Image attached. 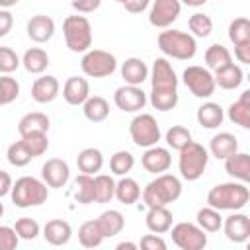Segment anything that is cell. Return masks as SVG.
Instances as JSON below:
<instances>
[{"label":"cell","instance_id":"6da1fadb","mask_svg":"<svg viewBox=\"0 0 250 250\" xmlns=\"http://www.w3.org/2000/svg\"><path fill=\"white\" fill-rule=\"evenodd\" d=\"M182 195V180L174 174H156L154 180H150L143 189L141 197L146 207H160L170 205Z\"/></svg>","mask_w":250,"mask_h":250},{"label":"cell","instance_id":"7a4b0ae2","mask_svg":"<svg viewBox=\"0 0 250 250\" xmlns=\"http://www.w3.org/2000/svg\"><path fill=\"white\" fill-rule=\"evenodd\" d=\"M250 201V189L242 182H223L209 189L207 205L219 211H240Z\"/></svg>","mask_w":250,"mask_h":250},{"label":"cell","instance_id":"3957f363","mask_svg":"<svg viewBox=\"0 0 250 250\" xmlns=\"http://www.w3.org/2000/svg\"><path fill=\"white\" fill-rule=\"evenodd\" d=\"M158 49L164 53V57L176 59V61H189L197 53V41L191 33L180 31V29H170L166 27L164 31L158 33Z\"/></svg>","mask_w":250,"mask_h":250},{"label":"cell","instance_id":"277c9868","mask_svg":"<svg viewBox=\"0 0 250 250\" xmlns=\"http://www.w3.org/2000/svg\"><path fill=\"white\" fill-rule=\"evenodd\" d=\"M10 197L12 203L20 209H27V207H37L43 205L49 197V186L33 176H21L12 184L10 189Z\"/></svg>","mask_w":250,"mask_h":250},{"label":"cell","instance_id":"5b68a950","mask_svg":"<svg viewBox=\"0 0 250 250\" xmlns=\"http://www.w3.org/2000/svg\"><path fill=\"white\" fill-rule=\"evenodd\" d=\"M180 156H178V170H180V176L188 182H195L203 176L205 168H207V162H209V152L203 145L195 143V141H189L182 150H178Z\"/></svg>","mask_w":250,"mask_h":250},{"label":"cell","instance_id":"8992f818","mask_svg":"<svg viewBox=\"0 0 250 250\" xmlns=\"http://www.w3.org/2000/svg\"><path fill=\"white\" fill-rule=\"evenodd\" d=\"M62 35L72 53H86L92 47V25L86 16H66L62 21Z\"/></svg>","mask_w":250,"mask_h":250},{"label":"cell","instance_id":"52a82bcc","mask_svg":"<svg viewBox=\"0 0 250 250\" xmlns=\"http://www.w3.org/2000/svg\"><path fill=\"white\" fill-rule=\"evenodd\" d=\"M80 68L90 78H105L117 70V59L113 53L104 49H88L82 53Z\"/></svg>","mask_w":250,"mask_h":250},{"label":"cell","instance_id":"ba28073f","mask_svg":"<svg viewBox=\"0 0 250 250\" xmlns=\"http://www.w3.org/2000/svg\"><path fill=\"white\" fill-rule=\"evenodd\" d=\"M129 135H131V141L143 148L158 145V141L162 137L160 125H158L156 117L150 113H137L129 123Z\"/></svg>","mask_w":250,"mask_h":250},{"label":"cell","instance_id":"9c48e42d","mask_svg":"<svg viewBox=\"0 0 250 250\" xmlns=\"http://www.w3.org/2000/svg\"><path fill=\"white\" fill-rule=\"evenodd\" d=\"M168 232L180 250H203L207 246V234L197 223L182 221L172 225Z\"/></svg>","mask_w":250,"mask_h":250},{"label":"cell","instance_id":"30bf717a","mask_svg":"<svg viewBox=\"0 0 250 250\" xmlns=\"http://www.w3.org/2000/svg\"><path fill=\"white\" fill-rule=\"evenodd\" d=\"M182 80L186 84V88L199 100H207L215 94V78L213 72L207 66H199V64H189L184 74Z\"/></svg>","mask_w":250,"mask_h":250},{"label":"cell","instance_id":"8fae6325","mask_svg":"<svg viewBox=\"0 0 250 250\" xmlns=\"http://www.w3.org/2000/svg\"><path fill=\"white\" fill-rule=\"evenodd\" d=\"M148 76H150V90H154V92L178 90V74L166 57L154 59V62L148 70Z\"/></svg>","mask_w":250,"mask_h":250},{"label":"cell","instance_id":"7c38bea8","mask_svg":"<svg viewBox=\"0 0 250 250\" xmlns=\"http://www.w3.org/2000/svg\"><path fill=\"white\" fill-rule=\"evenodd\" d=\"M182 12L180 0H152L148 10V23L158 29L170 27Z\"/></svg>","mask_w":250,"mask_h":250},{"label":"cell","instance_id":"4fadbf2b","mask_svg":"<svg viewBox=\"0 0 250 250\" xmlns=\"http://www.w3.org/2000/svg\"><path fill=\"white\" fill-rule=\"evenodd\" d=\"M113 102L121 111L127 113H139L141 109H145L146 105V94L141 86H131V84H123L115 90L113 94Z\"/></svg>","mask_w":250,"mask_h":250},{"label":"cell","instance_id":"5bb4252c","mask_svg":"<svg viewBox=\"0 0 250 250\" xmlns=\"http://www.w3.org/2000/svg\"><path fill=\"white\" fill-rule=\"evenodd\" d=\"M223 232L225 236L234 242V244H242L250 238V217L246 213L240 211H232L229 217H223Z\"/></svg>","mask_w":250,"mask_h":250},{"label":"cell","instance_id":"9a60e30c","mask_svg":"<svg viewBox=\"0 0 250 250\" xmlns=\"http://www.w3.org/2000/svg\"><path fill=\"white\" fill-rule=\"evenodd\" d=\"M41 180L49 186V188H64L70 180V168L68 162L62 158H49L43 166H41Z\"/></svg>","mask_w":250,"mask_h":250},{"label":"cell","instance_id":"2e32d148","mask_svg":"<svg viewBox=\"0 0 250 250\" xmlns=\"http://www.w3.org/2000/svg\"><path fill=\"white\" fill-rule=\"evenodd\" d=\"M141 164H143V168L146 172H150V174L156 176V174H162V172H166L170 168L172 154H170L168 148L158 146V145H152V146L145 148V152L141 156Z\"/></svg>","mask_w":250,"mask_h":250},{"label":"cell","instance_id":"e0dca14e","mask_svg":"<svg viewBox=\"0 0 250 250\" xmlns=\"http://www.w3.org/2000/svg\"><path fill=\"white\" fill-rule=\"evenodd\" d=\"M59 92H61V84L57 76L51 74H41L31 84V98L37 104H51L53 100H57Z\"/></svg>","mask_w":250,"mask_h":250},{"label":"cell","instance_id":"ac0fdd59","mask_svg":"<svg viewBox=\"0 0 250 250\" xmlns=\"http://www.w3.org/2000/svg\"><path fill=\"white\" fill-rule=\"evenodd\" d=\"M25 31H27V37L31 41H35V43H47L55 35V20L51 16H45V14L31 16L27 20Z\"/></svg>","mask_w":250,"mask_h":250},{"label":"cell","instance_id":"d6986e66","mask_svg":"<svg viewBox=\"0 0 250 250\" xmlns=\"http://www.w3.org/2000/svg\"><path fill=\"white\" fill-rule=\"evenodd\" d=\"M90 96V84L82 76H70L66 78L62 86V98L68 105H82Z\"/></svg>","mask_w":250,"mask_h":250},{"label":"cell","instance_id":"ffe728a7","mask_svg":"<svg viewBox=\"0 0 250 250\" xmlns=\"http://www.w3.org/2000/svg\"><path fill=\"white\" fill-rule=\"evenodd\" d=\"M43 238L51 246H64L72 238V227L64 219H51L43 227Z\"/></svg>","mask_w":250,"mask_h":250},{"label":"cell","instance_id":"44dd1931","mask_svg":"<svg viewBox=\"0 0 250 250\" xmlns=\"http://www.w3.org/2000/svg\"><path fill=\"white\" fill-rule=\"evenodd\" d=\"M145 223H146V229L154 234H164L170 230L172 223H174V217H172V211L168 209V205H160V207H148L146 211V217H145Z\"/></svg>","mask_w":250,"mask_h":250},{"label":"cell","instance_id":"7402d4cb","mask_svg":"<svg viewBox=\"0 0 250 250\" xmlns=\"http://www.w3.org/2000/svg\"><path fill=\"white\" fill-rule=\"evenodd\" d=\"M236 150H238V139L232 133H227V131L217 133L209 141V148H207V152L211 156H215L217 160H225L230 154H234Z\"/></svg>","mask_w":250,"mask_h":250},{"label":"cell","instance_id":"603a6c76","mask_svg":"<svg viewBox=\"0 0 250 250\" xmlns=\"http://www.w3.org/2000/svg\"><path fill=\"white\" fill-rule=\"evenodd\" d=\"M225 172L236 182L248 184L250 182V154L236 150L234 154L225 158Z\"/></svg>","mask_w":250,"mask_h":250},{"label":"cell","instance_id":"cb8c5ba5","mask_svg":"<svg viewBox=\"0 0 250 250\" xmlns=\"http://www.w3.org/2000/svg\"><path fill=\"white\" fill-rule=\"evenodd\" d=\"M121 78L125 80V84L141 86L148 78V66H146V62L143 59H139V57H129L121 64Z\"/></svg>","mask_w":250,"mask_h":250},{"label":"cell","instance_id":"d4e9b609","mask_svg":"<svg viewBox=\"0 0 250 250\" xmlns=\"http://www.w3.org/2000/svg\"><path fill=\"white\" fill-rule=\"evenodd\" d=\"M195 119L201 127L205 129H217L219 125H223L225 121V109L217 104V102H203L197 107Z\"/></svg>","mask_w":250,"mask_h":250},{"label":"cell","instance_id":"484cf974","mask_svg":"<svg viewBox=\"0 0 250 250\" xmlns=\"http://www.w3.org/2000/svg\"><path fill=\"white\" fill-rule=\"evenodd\" d=\"M227 117L234 125H240L242 129H250V90H244L240 98L229 105Z\"/></svg>","mask_w":250,"mask_h":250},{"label":"cell","instance_id":"4316f807","mask_svg":"<svg viewBox=\"0 0 250 250\" xmlns=\"http://www.w3.org/2000/svg\"><path fill=\"white\" fill-rule=\"evenodd\" d=\"M49 127H51V121H49L47 113H43V111H29L18 121L20 137L29 135V133H49Z\"/></svg>","mask_w":250,"mask_h":250},{"label":"cell","instance_id":"83f0119b","mask_svg":"<svg viewBox=\"0 0 250 250\" xmlns=\"http://www.w3.org/2000/svg\"><path fill=\"white\" fill-rule=\"evenodd\" d=\"M213 78H215V86H219L223 90H236L244 80V72H242V68L238 64L230 62V64L215 70Z\"/></svg>","mask_w":250,"mask_h":250},{"label":"cell","instance_id":"f1b7e54d","mask_svg":"<svg viewBox=\"0 0 250 250\" xmlns=\"http://www.w3.org/2000/svg\"><path fill=\"white\" fill-rule=\"evenodd\" d=\"M76 166H78V170L82 174H90V176L98 174L102 170V166H104V154H102V150L100 148H94V146L82 148L78 152V156H76Z\"/></svg>","mask_w":250,"mask_h":250},{"label":"cell","instance_id":"f546056e","mask_svg":"<svg viewBox=\"0 0 250 250\" xmlns=\"http://www.w3.org/2000/svg\"><path fill=\"white\" fill-rule=\"evenodd\" d=\"M113 197L123 205H133L141 199V186L137 184V180H133L129 176H119V182H115Z\"/></svg>","mask_w":250,"mask_h":250},{"label":"cell","instance_id":"4dcf8cb0","mask_svg":"<svg viewBox=\"0 0 250 250\" xmlns=\"http://www.w3.org/2000/svg\"><path fill=\"white\" fill-rule=\"evenodd\" d=\"M49 64H51V62H49V55H47V51L41 49V47H31V49H27V51L23 53V57H21V66H23L29 74H43Z\"/></svg>","mask_w":250,"mask_h":250},{"label":"cell","instance_id":"1f68e13d","mask_svg":"<svg viewBox=\"0 0 250 250\" xmlns=\"http://www.w3.org/2000/svg\"><path fill=\"white\" fill-rule=\"evenodd\" d=\"M82 113L92 123H102L109 115V104L102 96H88V100L82 104Z\"/></svg>","mask_w":250,"mask_h":250},{"label":"cell","instance_id":"d6a6232c","mask_svg":"<svg viewBox=\"0 0 250 250\" xmlns=\"http://www.w3.org/2000/svg\"><path fill=\"white\" fill-rule=\"evenodd\" d=\"M96 221H98V225L104 232V238H111V236L119 234L125 227V217L117 209H107V211L100 213V217Z\"/></svg>","mask_w":250,"mask_h":250},{"label":"cell","instance_id":"836d02e7","mask_svg":"<svg viewBox=\"0 0 250 250\" xmlns=\"http://www.w3.org/2000/svg\"><path fill=\"white\" fill-rule=\"evenodd\" d=\"M72 197H74V201L80 203V205L94 203V176L80 172V174L74 178Z\"/></svg>","mask_w":250,"mask_h":250},{"label":"cell","instance_id":"e575fe53","mask_svg":"<svg viewBox=\"0 0 250 250\" xmlns=\"http://www.w3.org/2000/svg\"><path fill=\"white\" fill-rule=\"evenodd\" d=\"M230 62H232V57H230V51L225 45L213 43V45L207 47V51H205V64H207V68L211 72H215V70H219V68H223V66H227Z\"/></svg>","mask_w":250,"mask_h":250},{"label":"cell","instance_id":"d590c367","mask_svg":"<svg viewBox=\"0 0 250 250\" xmlns=\"http://www.w3.org/2000/svg\"><path fill=\"white\" fill-rule=\"evenodd\" d=\"M104 232L98 225V221H86L80 225L78 229V242L84 246V248H98L102 242H104Z\"/></svg>","mask_w":250,"mask_h":250},{"label":"cell","instance_id":"8d00e7d4","mask_svg":"<svg viewBox=\"0 0 250 250\" xmlns=\"http://www.w3.org/2000/svg\"><path fill=\"white\" fill-rule=\"evenodd\" d=\"M115 195V180L109 174H94V201L107 203Z\"/></svg>","mask_w":250,"mask_h":250},{"label":"cell","instance_id":"74e56055","mask_svg":"<svg viewBox=\"0 0 250 250\" xmlns=\"http://www.w3.org/2000/svg\"><path fill=\"white\" fill-rule=\"evenodd\" d=\"M195 221L197 225L205 230V232H219L221 227H223V215L219 209L211 207V205H205L197 211L195 215Z\"/></svg>","mask_w":250,"mask_h":250},{"label":"cell","instance_id":"f35d334b","mask_svg":"<svg viewBox=\"0 0 250 250\" xmlns=\"http://www.w3.org/2000/svg\"><path fill=\"white\" fill-rule=\"evenodd\" d=\"M6 158H8V162H10L12 166L23 168V166H27V164L33 160V154L29 152V148L25 146V143L20 139V141H16V143H12V145L8 146Z\"/></svg>","mask_w":250,"mask_h":250},{"label":"cell","instance_id":"ab89813d","mask_svg":"<svg viewBox=\"0 0 250 250\" xmlns=\"http://www.w3.org/2000/svg\"><path fill=\"white\" fill-rule=\"evenodd\" d=\"M164 141H166V145L172 148V150H182L189 141H193L191 139V131L188 129V127H184V125H172L166 133H164Z\"/></svg>","mask_w":250,"mask_h":250},{"label":"cell","instance_id":"60d3db41","mask_svg":"<svg viewBox=\"0 0 250 250\" xmlns=\"http://www.w3.org/2000/svg\"><path fill=\"white\" fill-rule=\"evenodd\" d=\"M135 166V156L129 150H117L109 158V170L115 176H127Z\"/></svg>","mask_w":250,"mask_h":250},{"label":"cell","instance_id":"b9f144b4","mask_svg":"<svg viewBox=\"0 0 250 250\" xmlns=\"http://www.w3.org/2000/svg\"><path fill=\"white\" fill-rule=\"evenodd\" d=\"M188 27H189L193 37H209L213 31V20L203 12H195L189 16Z\"/></svg>","mask_w":250,"mask_h":250},{"label":"cell","instance_id":"7bdbcfd3","mask_svg":"<svg viewBox=\"0 0 250 250\" xmlns=\"http://www.w3.org/2000/svg\"><path fill=\"white\" fill-rule=\"evenodd\" d=\"M229 39L232 45L250 41V20L248 18H234L229 23Z\"/></svg>","mask_w":250,"mask_h":250},{"label":"cell","instance_id":"ee69618b","mask_svg":"<svg viewBox=\"0 0 250 250\" xmlns=\"http://www.w3.org/2000/svg\"><path fill=\"white\" fill-rule=\"evenodd\" d=\"M20 96V82L10 74H0V107L16 102Z\"/></svg>","mask_w":250,"mask_h":250},{"label":"cell","instance_id":"f6af8a7d","mask_svg":"<svg viewBox=\"0 0 250 250\" xmlns=\"http://www.w3.org/2000/svg\"><path fill=\"white\" fill-rule=\"evenodd\" d=\"M14 230L20 236V240H35L39 236V232H41V227L31 217H20L14 223Z\"/></svg>","mask_w":250,"mask_h":250},{"label":"cell","instance_id":"bcb514c9","mask_svg":"<svg viewBox=\"0 0 250 250\" xmlns=\"http://www.w3.org/2000/svg\"><path fill=\"white\" fill-rule=\"evenodd\" d=\"M150 105L158 111H170L178 105V90L174 92H154L150 90Z\"/></svg>","mask_w":250,"mask_h":250},{"label":"cell","instance_id":"7dc6e473","mask_svg":"<svg viewBox=\"0 0 250 250\" xmlns=\"http://www.w3.org/2000/svg\"><path fill=\"white\" fill-rule=\"evenodd\" d=\"M21 141L25 143V146L29 148V152L33 154V158L43 156L47 152V148H49L47 133H29V135H23Z\"/></svg>","mask_w":250,"mask_h":250},{"label":"cell","instance_id":"c3c4849f","mask_svg":"<svg viewBox=\"0 0 250 250\" xmlns=\"http://www.w3.org/2000/svg\"><path fill=\"white\" fill-rule=\"evenodd\" d=\"M21 64V59L12 47H0V74H12Z\"/></svg>","mask_w":250,"mask_h":250},{"label":"cell","instance_id":"681fc988","mask_svg":"<svg viewBox=\"0 0 250 250\" xmlns=\"http://www.w3.org/2000/svg\"><path fill=\"white\" fill-rule=\"evenodd\" d=\"M20 244V236L16 234L14 227L0 225V250H16Z\"/></svg>","mask_w":250,"mask_h":250},{"label":"cell","instance_id":"f907efd6","mask_svg":"<svg viewBox=\"0 0 250 250\" xmlns=\"http://www.w3.org/2000/svg\"><path fill=\"white\" fill-rule=\"evenodd\" d=\"M166 240L160 236V234H145L143 238H141V242H139V248H143V250H166Z\"/></svg>","mask_w":250,"mask_h":250},{"label":"cell","instance_id":"816d5d0a","mask_svg":"<svg viewBox=\"0 0 250 250\" xmlns=\"http://www.w3.org/2000/svg\"><path fill=\"white\" fill-rule=\"evenodd\" d=\"M70 6L78 14H92L102 6V0H70Z\"/></svg>","mask_w":250,"mask_h":250},{"label":"cell","instance_id":"f5cc1de1","mask_svg":"<svg viewBox=\"0 0 250 250\" xmlns=\"http://www.w3.org/2000/svg\"><path fill=\"white\" fill-rule=\"evenodd\" d=\"M12 25H14L12 12L6 10V8H0V37H6L12 31Z\"/></svg>","mask_w":250,"mask_h":250},{"label":"cell","instance_id":"db71d44e","mask_svg":"<svg viewBox=\"0 0 250 250\" xmlns=\"http://www.w3.org/2000/svg\"><path fill=\"white\" fill-rule=\"evenodd\" d=\"M129 14H141L150 6V0H125L121 4Z\"/></svg>","mask_w":250,"mask_h":250},{"label":"cell","instance_id":"11a10c76","mask_svg":"<svg viewBox=\"0 0 250 250\" xmlns=\"http://www.w3.org/2000/svg\"><path fill=\"white\" fill-rule=\"evenodd\" d=\"M234 57L242 64H250V41L234 45Z\"/></svg>","mask_w":250,"mask_h":250},{"label":"cell","instance_id":"9f6ffc18","mask_svg":"<svg viewBox=\"0 0 250 250\" xmlns=\"http://www.w3.org/2000/svg\"><path fill=\"white\" fill-rule=\"evenodd\" d=\"M12 176L8 174V172H4V170H0V199L4 197V195H8L10 193V189H12Z\"/></svg>","mask_w":250,"mask_h":250},{"label":"cell","instance_id":"6f0895ef","mask_svg":"<svg viewBox=\"0 0 250 250\" xmlns=\"http://www.w3.org/2000/svg\"><path fill=\"white\" fill-rule=\"evenodd\" d=\"M180 4H186V6H191V8H199V6H205L207 0H180Z\"/></svg>","mask_w":250,"mask_h":250},{"label":"cell","instance_id":"680465c9","mask_svg":"<svg viewBox=\"0 0 250 250\" xmlns=\"http://www.w3.org/2000/svg\"><path fill=\"white\" fill-rule=\"evenodd\" d=\"M115 248H117V250H125V248H127V250H137L139 244H137V242H119Z\"/></svg>","mask_w":250,"mask_h":250},{"label":"cell","instance_id":"91938a15","mask_svg":"<svg viewBox=\"0 0 250 250\" xmlns=\"http://www.w3.org/2000/svg\"><path fill=\"white\" fill-rule=\"evenodd\" d=\"M18 2H20V0H0V8H6V10H8V8L16 6Z\"/></svg>","mask_w":250,"mask_h":250},{"label":"cell","instance_id":"94428289","mask_svg":"<svg viewBox=\"0 0 250 250\" xmlns=\"http://www.w3.org/2000/svg\"><path fill=\"white\" fill-rule=\"evenodd\" d=\"M2 217H4V203L0 201V219H2Z\"/></svg>","mask_w":250,"mask_h":250},{"label":"cell","instance_id":"6125c7cd","mask_svg":"<svg viewBox=\"0 0 250 250\" xmlns=\"http://www.w3.org/2000/svg\"><path fill=\"white\" fill-rule=\"evenodd\" d=\"M115 2H119V4H123V2H125V0H115Z\"/></svg>","mask_w":250,"mask_h":250}]
</instances>
